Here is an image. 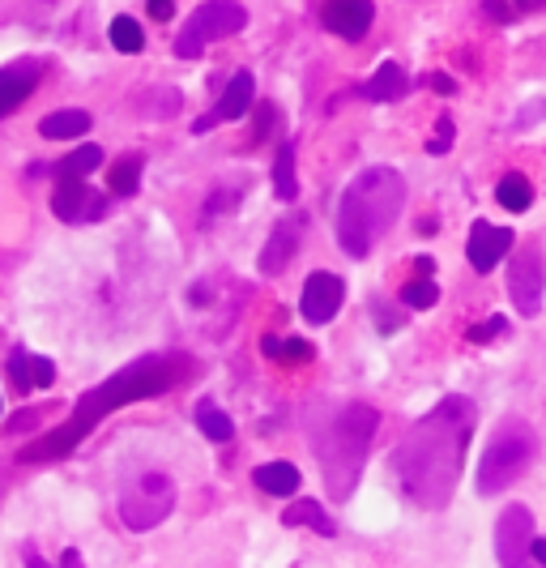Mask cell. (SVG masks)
I'll return each mask as SVG.
<instances>
[{
    "label": "cell",
    "mask_w": 546,
    "mask_h": 568,
    "mask_svg": "<svg viewBox=\"0 0 546 568\" xmlns=\"http://www.w3.org/2000/svg\"><path fill=\"white\" fill-rule=\"evenodd\" d=\"M406 90H410L406 69L393 65V60H384V65L372 73V82L363 86V99H372V103H393V99H401Z\"/></svg>",
    "instance_id": "obj_18"
},
{
    "label": "cell",
    "mask_w": 546,
    "mask_h": 568,
    "mask_svg": "<svg viewBox=\"0 0 546 568\" xmlns=\"http://www.w3.org/2000/svg\"><path fill=\"white\" fill-rule=\"evenodd\" d=\"M197 428L205 432V440H214V445H227V440L235 436V423L222 415L214 402H201L197 406Z\"/></svg>",
    "instance_id": "obj_25"
},
{
    "label": "cell",
    "mask_w": 546,
    "mask_h": 568,
    "mask_svg": "<svg viewBox=\"0 0 546 568\" xmlns=\"http://www.w3.org/2000/svg\"><path fill=\"white\" fill-rule=\"evenodd\" d=\"M286 359H295V364H308V359H312V342H286V351H282Z\"/></svg>",
    "instance_id": "obj_32"
},
{
    "label": "cell",
    "mask_w": 546,
    "mask_h": 568,
    "mask_svg": "<svg viewBox=\"0 0 546 568\" xmlns=\"http://www.w3.org/2000/svg\"><path fill=\"white\" fill-rule=\"evenodd\" d=\"M94 167H103V150L99 146H77L69 159L60 163V176H77V180H82V176H90Z\"/></svg>",
    "instance_id": "obj_27"
},
{
    "label": "cell",
    "mask_w": 546,
    "mask_h": 568,
    "mask_svg": "<svg viewBox=\"0 0 546 568\" xmlns=\"http://www.w3.org/2000/svg\"><path fill=\"white\" fill-rule=\"evenodd\" d=\"M495 334H504V317H491L487 325L470 329V342H487V338H495Z\"/></svg>",
    "instance_id": "obj_31"
},
{
    "label": "cell",
    "mask_w": 546,
    "mask_h": 568,
    "mask_svg": "<svg viewBox=\"0 0 546 568\" xmlns=\"http://www.w3.org/2000/svg\"><path fill=\"white\" fill-rule=\"evenodd\" d=\"M495 201L512 214H525L529 205H534V184H529V176H521V171H508V176L495 184Z\"/></svg>",
    "instance_id": "obj_22"
},
{
    "label": "cell",
    "mask_w": 546,
    "mask_h": 568,
    "mask_svg": "<svg viewBox=\"0 0 546 568\" xmlns=\"http://www.w3.org/2000/svg\"><path fill=\"white\" fill-rule=\"evenodd\" d=\"M474 423H478V406L470 398H444L401 436V445L393 453V470H397L401 492L419 509H444L453 500Z\"/></svg>",
    "instance_id": "obj_1"
},
{
    "label": "cell",
    "mask_w": 546,
    "mask_h": 568,
    "mask_svg": "<svg viewBox=\"0 0 546 568\" xmlns=\"http://www.w3.org/2000/svg\"><path fill=\"white\" fill-rule=\"evenodd\" d=\"M495 556L500 568H538L534 560V513L525 504H508L495 522Z\"/></svg>",
    "instance_id": "obj_8"
},
{
    "label": "cell",
    "mask_w": 546,
    "mask_h": 568,
    "mask_svg": "<svg viewBox=\"0 0 546 568\" xmlns=\"http://www.w3.org/2000/svg\"><path fill=\"white\" fill-rule=\"evenodd\" d=\"M197 372V364L184 355V351H163V355H146L137 359V364H128L124 372L107 376L99 389H90L82 402L73 406V415L52 428L47 436L30 440L26 453H18L22 462H56V457H69L82 440L99 428V423L111 415V410H120L128 402H146V398H158V393L175 389L180 381Z\"/></svg>",
    "instance_id": "obj_2"
},
{
    "label": "cell",
    "mask_w": 546,
    "mask_h": 568,
    "mask_svg": "<svg viewBox=\"0 0 546 568\" xmlns=\"http://www.w3.org/2000/svg\"><path fill=\"white\" fill-rule=\"evenodd\" d=\"M9 381L18 393H30V389H43L56 381V364L52 359H43L35 351H13L9 355Z\"/></svg>",
    "instance_id": "obj_17"
},
{
    "label": "cell",
    "mask_w": 546,
    "mask_h": 568,
    "mask_svg": "<svg viewBox=\"0 0 546 568\" xmlns=\"http://www.w3.org/2000/svg\"><path fill=\"white\" fill-rule=\"evenodd\" d=\"M342 299H346V282L337 274H329V270H316L308 282H303L299 308L312 325H329L337 317V308H342Z\"/></svg>",
    "instance_id": "obj_11"
},
{
    "label": "cell",
    "mask_w": 546,
    "mask_h": 568,
    "mask_svg": "<svg viewBox=\"0 0 546 568\" xmlns=\"http://www.w3.org/2000/svg\"><path fill=\"white\" fill-rule=\"evenodd\" d=\"M248 26V9L239 0H205V5L184 22L180 39H175V56L180 60H197L205 47L218 39H231Z\"/></svg>",
    "instance_id": "obj_6"
},
{
    "label": "cell",
    "mask_w": 546,
    "mask_h": 568,
    "mask_svg": "<svg viewBox=\"0 0 546 568\" xmlns=\"http://www.w3.org/2000/svg\"><path fill=\"white\" fill-rule=\"evenodd\" d=\"M372 18H376L372 0H325V5H320L325 30H333V35H342L350 43H359L367 30H372Z\"/></svg>",
    "instance_id": "obj_13"
},
{
    "label": "cell",
    "mask_w": 546,
    "mask_h": 568,
    "mask_svg": "<svg viewBox=\"0 0 546 568\" xmlns=\"http://www.w3.org/2000/svg\"><path fill=\"white\" fill-rule=\"evenodd\" d=\"M269 129H278V107H273V103H261V107H256V141H265Z\"/></svg>",
    "instance_id": "obj_30"
},
{
    "label": "cell",
    "mask_w": 546,
    "mask_h": 568,
    "mask_svg": "<svg viewBox=\"0 0 546 568\" xmlns=\"http://www.w3.org/2000/svg\"><path fill=\"white\" fill-rule=\"evenodd\" d=\"M534 457H538L534 428H529L525 419H504L491 436L483 462H478V492L483 496L504 492V487H512L529 466H534Z\"/></svg>",
    "instance_id": "obj_5"
},
{
    "label": "cell",
    "mask_w": 546,
    "mask_h": 568,
    "mask_svg": "<svg viewBox=\"0 0 546 568\" xmlns=\"http://www.w3.org/2000/svg\"><path fill=\"white\" fill-rule=\"evenodd\" d=\"M107 35H111V43H116L124 56H137L141 47H146V30L137 26V18H116Z\"/></svg>",
    "instance_id": "obj_26"
},
{
    "label": "cell",
    "mask_w": 546,
    "mask_h": 568,
    "mask_svg": "<svg viewBox=\"0 0 546 568\" xmlns=\"http://www.w3.org/2000/svg\"><path fill=\"white\" fill-rule=\"evenodd\" d=\"M431 86H436L440 94H453V90H457V82H453L448 73H431Z\"/></svg>",
    "instance_id": "obj_34"
},
{
    "label": "cell",
    "mask_w": 546,
    "mask_h": 568,
    "mask_svg": "<svg viewBox=\"0 0 546 568\" xmlns=\"http://www.w3.org/2000/svg\"><path fill=\"white\" fill-rule=\"evenodd\" d=\"M299 235H303V214H291V218H282V223L273 227L269 244L261 252V274H282L286 265H291L295 248H299Z\"/></svg>",
    "instance_id": "obj_16"
},
{
    "label": "cell",
    "mask_w": 546,
    "mask_h": 568,
    "mask_svg": "<svg viewBox=\"0 0 546 568\" xmlns=\"http://www.w3.org/2000/svg\"><path fill=\"white\" fill-rule=\"evenodd\" d=\"M39 133L47 141H69V137H86L90 133V112H82V107H64V112H52L43 116Z\"/></svg>",
    "instance_id": "obj_20"
},
{
    "label": "cell",
    "mask_w": 546,
    "mask_h": 568,
    "mask_svg": "<svg viewBox=\"0 0 546 568\" xmlns=\"http://www.w3.org/2000/svg\"><path fill=\"white\" fill-rule=\"evenodd\" d=\"M150 13H154L158 22H167L171 13H175V5H171V0H150Z\"/></svg>",
    "instance_id": "obj_33"
},
{
    "label": "cell",
    "mask_w": 546,
    "mask_h": 568,
    "mask_svg": "<svg viewBox=\"0 0 546 568\" xmlns=\"http://www.w3.org/2000/svg\"><path fill=\"white\" fill-rule=\"evenodd\" d=\"M401 205H406V180L393 167H367L359 171L337 205V244L350 257H367L376 240L393 231Z\"/></svg>",
    "instance_id": "obj_3"
},
{
    "label": "cell",
    "mask_w": 546,
    "mask_h": 568,
    "mask_svg": "<svg viewBox=\"0 0 546 568\" xmlns=\"http://www.w3.org/2000/svg\"><path fill=\"white\" fill-rule=\"evenodd\" d=\"M542 282H546L542 252L534 244L517 248L512 270H508V291H512V304H517V312H525V317H538V312H542Z\"/></svg>",
    "instance_id": "obj_9"
},
{
    "label": "cell",
    "mask_w": 546,
    "mask_h": 568,
    "mask_svg": "<svg viewBox=\"0 0 546 568\" xmlns=\"http://www.w3.org/2000/svg\"><path fill=\"white\" fill-rule=\"evenodd\" d=\"M521 5H546V0H521Z\"/></svg>",
    "instance_id": "obj_38"
},
{
    "label": "cell",
    "mask_w": 546,
    "mask_h": 568,
    "mask_svg": "<svg viewBox=\"0 0 546 568\" xmlns=\"http://www.w3.org/2000/svg\"><path fill=\"white\" fill-rule=\"evenodd\" d=\"M175 509V483L167 475H141L120 500V517L128 530H154L158 522H167V513Z\"/></svg>",
    "instance_id": "obj_7"
},
{
    "label": "cell",
    "mask_w": 546,
    "mask_h": 568,
    "mask_svg": "<svg viewBox=\"0 0 546 568\" xmlns=\"http://www.w3.org/2000/svg\"><path fill=\"white\" fill-rule=\"evenodd\" d=\"M252 483L261 487L265 496H295L299 492V470L291 462H269L252 470Z\"/></svg>",
    "instance_id": "obj_19"
},
{
    "label": "cell",
    "mask_w": 546,
    "mask_h": 568,
    "mask_svg": "<svg viewBox=\"0 0 546 568\" xmlns=\"http://www.w3.org/2000/svg\"><path fill=\"white\" fill-rule=\"evenodd\" d=\"M273 193L278 201H295L299 197V180H295V141H282L273 154Z\"/></svg>",
    "instance_id": "obj_21"
},
{
    "label": "cell",
    "mask_w": 546,
    "mask_h": 568,
    "mask_svg": "<svg viewBox=\"0 0 546 568\" xmlns=\"http://www.w3.org/2000/svg\"><path fill=\"white\" fill-rule=\"evenodd\" d=\"M380 428V415L363 402L342 406L337 415L325 423V432L316 436V457L320 470H325V483L337 500H346L355 492V483L367 466V449H372V436Z\"/></svg>",
    "instance_id": "obj_4"
},
{
    "label": "cell",
    "mask_w": 546,
    "mask_h": 568,
    "mask_svg": "<svg viewBox=\"0 0 546 568\" xmlns=\"http://www.w3.org/2000/svg\"><path fill=\"white\" fill-rule=\"evenodd\" d=\"M252 99H256V77H252L248 69H239L231 82H227V90H222V99H218V107H214V116L197 120V124H192V133H210L214 124H227V120L248 116V112H252Z\"/></svg>",
    "instance_id": "obj_14"
},
{
    "label": "cell",
    "mask_w": 546,
    "mask_h": 568,
    "mask_svg": "<svg viewBox=\"0 0 546 568\" xmlns=\"http://www.w3.org/2000/svg\"><path fill=\"white\" fill-rule=\"evenodd\" d=\"M52 210L64 223H99V218H107V197L94 193L86 180L64 176L60 188L52 193Z\"/></svg>",
    "instance_id": "obj_10"
},
{
    "label": "cell",
    "mask_w": 546,
    "mask_h": 568,
    "mask_svg": "<svg viewBox=\"0 0 546 568\" xmlns=\"http://www.w3.org/2000/svg\"><path fill=\"white\" fill-rule=\"evenodd\" d=\"M60 568H86V564H82V556H77V551H64V556H60Z\"/></svg>",
    "instance_id": "obj_35"
},
{
    "label": "cell",
    "mask_w": 546,
    "mask_h": 568,
    "mask_svg": "<svg viewBox=\"0 0 546 568\" xmlns=\"http://www.w3.org/2000/svg\"><path fill=\"white\" fill-rule=\"evenodd\" d=\"M26 568H52V564H43V556H39L35 547H30V551H26Z\"/></svg>",
    "instance_id": "obj_37"
},
{
    "label": "cell",
    "mask_w": 546,
    "mask_h": 568,
    "mask_svg": "<svg viewBox=\"0 0 546 568\" xmlns=\"http://www.w3.org/2000/svg\"><path fill=\"white\" fill-rule=\"evenodd\" d=\"M512 244H517V235H512L508 227H495V223H478L470 227V244H465V257H470V265L478 274H491L495 265H500L508 252H512Z\"/></svg>",
    "instance_id": "obj_12"
},
{
    "label": "cell",
    "mask_w": 546,
    "mask_h": 568,
    "mask_svg": "<svg viewBox=\"0 0 546 568\" xmlns=\"http://www.w3.org/2000/svg\"><path fill=\"white\" fill-rule=\"evenodd\" d=\"M401 299H406V308H436L440 287H436L431 278H414V282H406V291H401Z\"/></svg>",
    "instance_id": "obj_28"
},
{
    "label": "cell",
    "mask_w": 546,
    "mask_h": 568,
    "mask_svg": "<svg viewBox=\"0 0 546 568\" xmlns=\"http://www.w3.org/2000/svg\"><path fill=\"white\" fill-rule=\"evenodd\" d=\"M534 560H538V568H546V534L534 539Z\"/></svg>",
    "instance_id": "obj_36"
},
{
    "label": "cell",
    "mask_w": 546,
    "mask_h": 568,
    "mask_svg": "<svg viewBox=\"0 0 546 568\" xmlns=\"http://www.w3.org/2000/svg\"><path fill=\"white\" fill-rule=\"evenodd\" d=\"M282 522H286V526H312L316 534H325V539H333V534H337V526H333V517H329L325 509H320V504H316V500H295V504H291V509H286V513H282Z\"/></svg>",
    "instance_id": "obj_23"
},
{
    "label": "cell",
    "mask_w": 546,
    "mask_h": 568,
    "mask_svg": "<svg viewBox=\"0 0 546 568\" xmlns=\"http://www.w3.org/2000/svg\"><path fill=\"white\" fill-rule=\"evenodd\" d=\"M141 167H146V159L141 154H124L120 163H111V193L116 197H128V193H137V184H141Z\"/></svg>",
    "instance_id": "obj_24"
},
{
    "label": "cell",
    "mask_w": 546,
    "mask_h": 568,
    "mask_svg": "<svg viewBox=\"0 0 546 568\" xmlns=\"http://www.w3.org/2000/svg\"><path fill=\"white\" fill-rule=\"evenodd\" d=\"M448 146H453V120L440 116V124H436V137L427 141V150H431V154H448Z\"/></svg>",
    "instance_id": "obj_29"
},
{
    "label": "cell",
    "mask_w": 546,
    "mask_h": 568,
    "mask_svg": "<svg viewBox=\"0 0 546 568\" xmlns=\"http://www.w3.org/2000/svg\"><path fill=\"white\" fill-rule=\"evenodd\" d=\"M39 73H43L39 60H13V65L0 69V120L13 116L30 94H35Z\"/></svg>",
    "instance_id": "obj_15"
}]
</instances>
